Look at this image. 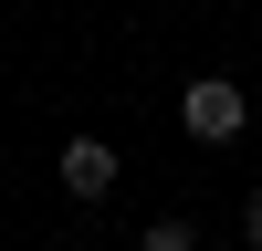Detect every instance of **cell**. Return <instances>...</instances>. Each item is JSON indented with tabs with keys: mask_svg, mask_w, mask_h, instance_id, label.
<instances>
[{
	"mask_svg": "<svg viewBox=\"0 0 262 251\" xmlns=\"http://www.w3.org/2000/svg\"><path fill=\"white\" fill-rule=\"evenodd\" d=\"M179 126H189L200 146H231V136L252 126V105H242V84H231V73H200V84L179 94Z\"/></svg>",
	"mask_w": 262,
	"mask_h": 251,
	"instance_id": "cell-1",
	"label": "cell"
},
{
	"mask_svg": "<svg viewBox=\"0 0 262 251\" xmlns=\"http://www.w3.org/2000/svg\"><path fill=\"white\" fill-rule=\"evenodd\" d=\"M63 188H74V199H116V146H105V136H74V146H63Z\"/></svg>",
	"mask_w": 262,
	"mask_h": 251,
	"instance_id": "cell-2",
	"label": "cell"
},
{
	"mask_svg": "<svg viewBox=\"0 0 262 251\" xmlns=\"http://www.w3.org/2000/svg\"><path fill=\"white\" fill-rule=\"evenodd\" d=\"M137 251H200V230H189V220H147V241Z\"/></svg>",
	"mask_w": 262,
	"mask_h": 251,
	"instance_id": "cell-3",
	"label": "cell"
},
{
	"mask_svg": "<svg viewBox=\"0 0 262 251\" xmlns=\"http://www.w3.org/2000/svg\"><path fill=\"white\" fill-rule=\"evenodd\" d=\"M242 241L262 251V188H252V199H242Z\"/></svg>",
	"mask_w": 262,
	"mask_h": 251,
	"instance_id": "cell-4",
	"label": "cell"
}]
</instances>
